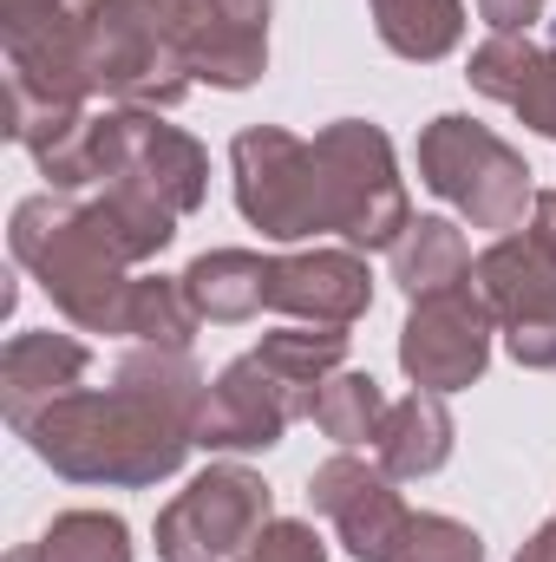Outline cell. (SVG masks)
<instances>
[{"instance_id":"1","label":"cell","mask_w":556,"mask_h":562,"mask_svg":"<svg viewBox=\"0 0 556 562\" xmlns=\"http://www.w3.org/2000/svg\"><path fill=\"white\" fill-rule=\"evenodd\" d=\"M210 380L177 347H132L112 367V386H79L53 400L20 438L40 464H53L73 484L144 491L184 471L197 451V413Z\"/></svg>"},{"instance_id":"2","label":"cell","mask_w":556,"mask_h":562,"mask_svg":"<svg viewBox=\"0 0 556 562\" xmlns=\"http://www.w3.org/2000/svg\"><path fill=\"white\" fill-rule=\"evenodd\" d=\"M7 249L79 334L125 340V301L138 281L132 276L138 256L99 196H66V190L20 196L7 223Z\"/></svg>"},{"instance_id":"3","label":"cell","mask_w":556,"mask_h":562,"mask_svg":"<svg viewBox=\"0 0 556 562\" xmlns=\"http://www.w3.org/2000/svg\"><path fill=\"white\" fill-rule=\"evenodd\" d=\"M197 26L203 0H99L86 40L92 92L144 112L184 105L197 86Z\"/></svg>"},{"instance_id":"4","label":"cell","mask_w":556,"mask_h":562,"mask_svg":"<svg viewBox=\"0 0 556 562\" xmlns=\"http://www.w3.org/2000/svg\"><path fill=\"white\" fill-rule=\"evenodd\" d=\"M413 157H419V183L432 196H445L471 229H491V236L524 229V210L537 203V183H531V164L491 125H478L465 112H438L419 132Z\"/></svg>"},{"instance_id":"5","label":"cell","mask_w":556,"mask_h":562,"mask_svg":"<svg viewBox=\"0 0 556 562\" xmlns=\"http://www.w3.org/2000/svg\"><path fill=\"white\" fill-rule=\"evenodd\" d=\"M314 157H321V177H327V236H341L360 256L393 249L413 223L393 138L367 119H334V125L314 132Z\"/></svg>"},{"instance_id":"6","label":"cell","mask_w":556,"mask_h":562,"mask_svg":"<svg viewBox=\"0 0 556 562\" xmlns=\"http://www.w3.org/2000/svg\"><path fill=\"white\" fill-rule=\"evenodd\" d=\"M230 183H236V210L249 229H263L269 243H314L327 236V177L314 138H294L281 125H249L230 144Z\"/></svg>"},{"instance_id":"7","label":"cell","mask_w":556,"mask_h":562,"mask_svg":"<svg viewBox=\"0 0 556 562\" xmlns=\"http://www.w3.org/2000/svg\"><path fill=\"white\" fill-rule=\"evenodd\" d=\"M269 517H276V491L263 484V471L210 464L157 510L151 537L164 562H236Z\"/></svg>"},{"instance_id":"8","label":"cell","mask_w":556,"mask_h":562,"mask_svg":"<svg viewBox=\"0 0 556 562\" xmlns=\"http://www.w3.org/2000/svg\"><path fill=\"white\" fill-rule=\"evenodd\" d=\"M471 288L491 307L504 347L518 367L531 373H556V262L531 229L498 236L478 262H471Z\"/></svg>"},{"instance_id":"9","label":"cell","mask_w":556,"mask_h":562,"mask_svg":"<svg viewBox=\"0 0 556 562\" xmlns=\"http://www.w3.org/2000/svg\"><path fill=\"white\" fill-rule=\"evenodd\" d=\"M491 334H498V321L471 281L425 294V301H413V314L400 327V373L425 393H465L491 367Z\"/></svg>"},{"instance_id":"10","label":"cell","mask_w":556,"mask_h":562,"mask_svg":"<svg viewBox=\"0 0 556 562\" xmlns=\"http://www.w3.org/2000/svg\"><path fill=\"white\" fill-rule=\"evenodd\" d=\"M308 406H314V393L288 386L249 347L243 360H230L210 380L203 413H197V445L203 451H269V445H281V431L294 419H308Z\"/></svg>"},{"instance_id":"11","label":"cell","mask_w":556,"mask_h":562,"mask_svg":"<svg viewBox=\"0 0 556 562\" xmlns=\"http://www.w3.org/2000/svg\"><path fill=\"white\" fill-rule=\"evenodd\" d=\"M308 504H314V517H327L341 530L354 562H393L407 524H413V510L393 491V477L380 464L354 458V451H334L327 464L308 471Z\"/></svg>"},{"instance_id":"12","label":"cell","mask_w":556,"mask_h":562,"mask_svg":"<svg viewBox=\"0 0 556 562\" xmlns=\"http://www.w3.org/2000/svg\"><path fill=\"white\" fill-rule=\"evenodd\" d=\"M269 307L308 327H354L374 307V276L360 249H294L269 256Z\"/></svg>"},{"instance_id":"13","label":"cell","mask_w":556,"mask_h":562,"mask_svg":"<svg viewBox=\"0 0 556 562\" xmlns=\"http://www.w3.org/2000/svg\"><path fill=\"white\" fill-rule=\"evenodd\" d=\"M86 373H92V347H86V340L53 334V327L13 334L7 353H0V419L13 425V431H26L53 400L79 393Z\"/></svg>"},{"instance_id":"14","label":"cell","mask_w":556,"mask_h":562,"mask_svg":"<svg viewBox=\"0 0 556 562\" xmlns=\"http://www.w3.org/2000/svg\"><path fill=\"white\" fill-rule=\"evenodd\" d=\"M465 79L471 92L511 105L531 132L556 138V46H537L531 33H491L485 46H471Z\"/></svg>"},{"instance_id":"15","label":"cell","mask_w":556,"mask_h":562,"mask_svg":"<svg viewBox=\"0 0 556 562\" xmlns=\"http://www.w3.org/2000/svg\"><path fill=\"white\" fill-rule=\"evenodd\" d=\"M269 7L276 0H203L197 26V79L243 92L269 72Z\"/></svg>"},{"instance_id":"16","label":"cell","mask_w":556,"mask_h":562,"mask_svg":"<svg viewBox=\"0 0 556 562\" xmlns=\"http://www.w3.org/2000/svg\"><path fill=\"white\" fill-rule=\"evenodd\" d=\"M452 445H458V425H452L445 393L413 386L407 400L387 406V419L374 431V464H380L393 484H413V477H432V471L452 464Z\"/></svg>"},{"instance_id":"17","label":"cell","mask_w":556,"mask_h":562,"mask_svg":"<svg viewBox=\"0 0 556 562\" xmlns=\"http://www.w3.org/2000/svg\"><path fill=\"white\" fill-rule=\"evenodd\" d=\"M184 294L210 327H243L269 307V256L263 249H203L184 269Z\"/></svg>"},{"instance_id":"18","label":"cell","mask_w":556,"mask_h":562,"mask_svg":"<svg viewBox=\"0 0 556 562\" xmlns=\"http://www.w3.org/2000/svg\"><path fill=\"white\" fill-rule=\"evenodd\" d=\"M387 256H393V281H400L407 301H425V294H445V288L471 281V243L452 216H413L407 236Z\"/></svg>"},{"instance_id":"19","label":"cell","mask_w":556,"mask_h":562,"mask_svg":"<svg viewBox=\"0 0 556 562\" xmlns=\"http://www.w3.org/2000/svg\"><path fill=\"white\" fill-rule=\"evenodd\" d=\"M374 33L387 53L438 66L465 40V0H374Z\"/></svg>"},{"instance_id":"20","label":"cell","mask_w":556,"mask_h":562,"mask_svg":"<svg viewBox=\"0 0 556 562\" xmlns=\"http://www.w3.org/2000/svg\"><path fill=\"white\" fill-rule=\"evenodd\" d=\"M7 562H132V530L119 510H59Z\"/></svg>"},{"instance_id":"21","label":"cell","mask_w":556,"mask_h":562,"mask_svg":"<svg viewBox=\"0 0 556 562\" xmlns=\"http://www.w3.org/2000/svg\"><path fill=\"white\" fill-rule=\"evenodd\" d=\"M387 393H380V380L374 373H360V367H341V373H327L321 386H314V406H308V419L321 425V438H334L341 451H354V445H374V431L387 419Z\"/></svg>"},{"instance_id":"22","label":"cell","mask_w":556,"mask_h":562,"mask_svg":"<svg viewBox=\"0 0 556 562\" xmlns=\"http://www.w3.org/2000/svg\"><path fill=\"white\" fill-rule=\"evenodd\" d=\"M197 327H203V314L190 307L184 276H138V281H132V301H125V340L190 353Z\"/></svg>"},{"instance_id":"23","label":"cell","mask_w":556,"mask_h":562,"mask_svg":"<svg viewBox=\"0 0 556 562\" xmlns=\"http://www.w3.org/2000/svg\"><path fill=\"white\" fill-rule=\"evenodd\" d=\"M256 353L276 367L288 386L314 393L327 373L347 367V327H308V321H288V327H276V334L256 340Z\"/></svg>"},{"instance_id":"24","label":"cell","mask_w":556,"mask_h":562,"mask_svg":"<svg viewBox=\"0 0 556 562\" xmlns=\"http://www.w3.org/2000/svg\"><path fill=\"white\" fill-rule=\"evenodd\" d=\"M393 562H485V537L445 510H413Z\"/></svg>"},{"instance_id":"25","label":"cell","mask_w":556,"mask_h":562,"mask_svg":"<svg viewBox=\"0 0 556 562\" xmlns=\"http://www.w3.org/2000/svg\"><path fill=\"white\" fill-rule=\"evenodd\" d=\"M236 562H327V543H321V530L301 524V517H269V524L256 530V543Z\"/></svg>"},{"instance_id":"26","label":"cell","mask_w":556,"mask_h":562,"mask_svg":"<svg viewBox=\"0 0 556 562\" xmlns=\"http://www.w3.org/2000/svg\"><path fill=\"white\" fill-rule=\"evenodd\" d=\"M478 13L491 33H531L544 20V0H478Z\"/></svg>"},{"instance_id":"27","label":"cell","mask_w":556,"mask_h":562,"mask_svg":"<svg viewBox=\"0 0 556 562\" xmlns=\"http://www.w3.org/2000/svg\"><path fill=\"white\" fill-rule=\"evenodd\" d=\"M544 249H551V262H556V190H537V203H531V223H524Z\"/></svg>"},{"instance_id":"28","label":"cell","mask_w":556,"mask_h":562,"mask_svg":"<svg viewBox=\"0 0 556 562\" xmlns=\"http://www.w3.org/2000/svg\"><path fill=\"white\" fill-rule=\"evenodd\" d=\"M511 562H556V550L544 543V537H537V530H531V543H524V550H518Z\"/></svg>"},{"instance_id":"29","label":"cell","mask_w":556,"mask_h":562,"mask_svg":"<svg viewBox=\"0 0 556 562\" xmlns=\"http://www.w3.org/2000/svg\"><path fill=\"white\" fill-rule=\"evenodd\" d=\"M537 537H544V543H551V550H556V510H551V517H544V524H537Z\"/></svg>"}]
</instances>
